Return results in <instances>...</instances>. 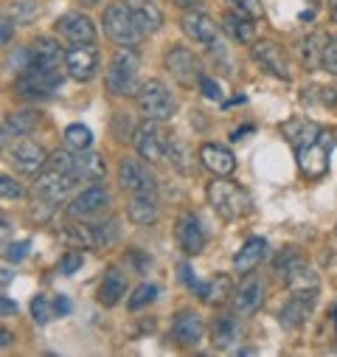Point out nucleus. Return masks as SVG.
<instances>
[{
  "instance_id": "32",
  "label": "nucleus",
  "mask_w": 337,
  "mask_h": 357,
  "mask_svg": "<svg viewBox=\"0 0 337 357\" xmlns=\"http://www.w3.org/2000/svg\"><path fill=\"white\" fill-rule=\"evenodd\" d=\"M62 239L73 248H96V231L93 225H84V222H68L62 228Z\"/></svg>"
},
{
  "instance_id": "18",
  "label": "nucleus",
  "mask_w": 337,
  "mask_h": 357,
  "mask_svg": "<svg viewBox=\"0 0 337 357\" xmlns=\"http://www.w3.org/2000/svg\"><path fill=\"white\" fill-rule=\"evenodd\" d=\"M45 163H48V152L34 141H20L12 149V166L20 174H40Z\"/></svg>"
},
{
  "instance_id": "45",
  "label": "nucleus",
  "mask_w": 337,
  "mask_h": 357,
  "mask_svg": "<svg viewBox=\"0 0 337 357\" xmlns=\"http://www.w3.org/2000/svg\"><path fill=\"white\" fill-rule=\"evenodd\" d=\"M26 250H29V239H20V242L9 245V250H6V259H9V261H20V259L26 256Z\"/></svg>"
},
{
  "instance_id": "52",
  "label": "nucleus",
  "mask_w": 337,
  "mask_h": 357,
  "mask_svg": "<svg viewBox=\"0 0 337 357\" xmlns=\"http://www.w3.org/2000/svg\"><path fill=\"white\" fill-rule=\"evenodd\" d=\"M329 15H331V20L337 23V0H331V6H329Z\"/></svg>"
},
{
  "instance_id": "23",
  "label": "nucleus",
  "mask_w": 337,
  "mask_h": 357,
  "mask_svg": "<svg viewBox=\"0 0 337 357\" xmlns=\"http://www.w3.org/2000/svg\"><path fill=\"white\" fill-rule=\"evenodd\" d=\"M127 293V276L118 271V267H107V273L102 276L99 284V301L104 307H116Z\"/></svg>"
},
{
  "instance_id": "5",
  "label": "nucleus",
  "mask_w": 337,
  "mask_h": 357,
  "mask_svg": "<svg viewBox=\"0 0 337 357\" xmlns=\"http://www.w3.org/2000/svg\"><path fill=\"white\" fill-rule=\"evenodd\" d=\"M135 102H138V110L143 113V119H149V121H168L178 110L172 93H168L166 84L157 79H146L138 84Z\"/></svg>"
},
{
  "instance_id": "35",
  "label": "nucleus",
  "mask_w": 337,
  "mask_h": 357,
  "mask_svg": "<svg viewBox=\"0 0 337 357\" xmlns=\"http://www.w3.org/2000/svg\"><path fill=\"white\" fill-rule=\"evenodd\" d=\"M168 163H172L178 172H183V174H189V152H186V146H183V141H172V149H168Z\"/></svg>"
},
{
  "instance_id": "24",
  "label": "nucleus",
  "mask_w": 337,
  "mask_h": 357,
  "mask_svg": "<svg viewBox=\"0 0 337 357\" xmlns=\"http://www.w3.org/2000/svg\"><path fill=\"white\" fill-rule=\"evenodd\" d=\"M180 26H183V31H186L194 43H203V45H214V43H217V26H214V20L205 17V15H200V12L186 15Z\"/></svg>"
},
{
  "instance_id": "47",
  "label": "nucleus",
  "mask_w": 337,
  "mask_h": 357,
  "mask_svg": "<svg viewBox=\"0 0 337 357\" xmlns=\"http://www.w3.org/2000/svg\"><path fill=\"white\" fill-rule=\"evenodd\" d=\"M178 271H180V279H183V284L194 290V287H197V279H194V271H191V267H189V264L183 261V264L178 267Z\"/></svg>"
},
{
  "instance_id": "34",
  "label": "nucleus",
  "mask_w": 337,
  "mask_h": 357,
  "mask_svg": "<svg viewBox=\"0 0 337 357\" xmlns=\"http://www.w3.org/2000/svg\"><path fill=\"white\" fill-rule=\"evenodd\" d=\"M65 144H68L70 149H76V152L91 149V144H93V132L84 127V124H70V127L65 130Z\"/></svg>"
},
{
  "instance_id": "27",
  "label": "nucleus",
  "mask_w": 337,
  "mask_h": 357,
  "mask_svg": "<svg viewBox=\"0 0 337 357\" xmlns=\"http://www.w3.org/2000/svg\"><path fill=\"white\" fill-rule=\"evenodd\" d=\"M127 217L135 225H152L157 220V200H155V195H130Z\"/></svg>"
},
{
  "instance_id": "2",
  "label": "nucleus",
  "mask_w": 337,
  "mask_h": 357,
  "mask_svg": "<svg viewBox=\"0 0 337 357\" xmlns=\"http://www.w3.org/2000/svg\"><path fill=\"white\" fill-rule=\"evenodd\" d=\"M138 70H141V56L130 48V45H121L110 65H107V73H104V84L113 96H135L138 91Z\"/></svg>"
},
{
  "instance_id": "9",
  "label": "nucleus",
  "mask_w": 337,
  "mask_h": 357,
  "mask_svg": "<svg viewBox=\"0 0 337 357\" xmlns=\"http://www.w3.org/2000/svg\"><path fill=\"white\" fill-rule=\"evenodd\" d=\"M166 68H168V73H172L183 87L200 84V79H203V65H200V59H197L189 48H180V45H175L172 51L166 54Z\"/></svg>"
},
{
  "instance_id": "16",
  "label": "nucleus",
  "mask_w": 337,
  "mask_h": 357,
  "mask_svg": "<svg viewBox=\"0 0 337 357\" xmlns=\"http://www.w3.org/2000/svg\"><path fill=\"white\" fill-rule=\"evenodd\" d=\"M230 301H233V312L236 315H253L262 307V301H265V282L256 279V276L244 279L236 287V293L230 296Z\"/></svg>"
},
{
  "instance_id": "29",
  "label": "nucleus",
  "mask_w": 337,
  "mask_h": 357,
  "mask_svg": "<svg viewBox=\"0 0 337 357\" xmlns=\"http://www.w3.org/2000/svg\"><path fill=\"white\" fill-rule=\"evenodd\" d=\"M132 15H135V23H138V29L143 31V34H155V31H160V26H163V15H160V9L152 3V0H132Z\"/></svg>"
},
{
  "instance_id": "25",
  "label": "nucleus",
  "mask_w": 337,
  "mask_h": 357,
  "mask_svg": "<svg viewBox=\"0 0 337 357\" xmlns=\"http://www.w3.org/2000/svg\"><path fill=\"white\" fill-rule=\"evenodd\" d=\"M239 324H236V312L233 315H217L211 324V343L217 349H233L239 343Z\"/></svg>"
},
{
  "instance_id": "17",
  "label": "nucleus",
  "mask_w": 337,
  "mask_h": 357,
  "mask_svg": "<svg viewBox=\"0 0 337 357\" xmlns=\"http://www.w3.org/2000/svg\"><path fill=\"white\" fill-rule=\"evenodd\" d=\"M253 59H256L267 73H273V76H279V79H284V82L292 76V73H290L287 54H284L276 43H267V40L256 43V45H253Z\"/></svg>"
},
{
  "instance_id": "36",
  "label": "nucleus",
  "mask_w": 337,
  "mask_h": 357,
  "mask_svg": "<svg viewBox=\"0 0 337 357\" xmlns=\"http://www.w3.org/2000/svg\"><path fill=\"white\" fill-rule=\"evenodd\" d=\"M93 231H96V248H110L118 239V222L116 220H110L104 225H93Z\"/></svg>"
},
{
  "instance_id": "48",
  "label": "nucleus",
  "mask_w": 337,
  "mask_h": 357,
  "mask_svg": "<svg viewBox=\"0 0 337 357\" xmlns=\"http://www.w3.org/2000/svg\"><path fill=\"white\" fill-rule=\"evenodd\" d=\"M54 312H56V315H68V312H70V304H68L65 296H56V301H54Z\"/></svg>"
},
{
  "instance_id": "31",
  "label": "nucleus",
  "mask_w": 337,
  "mask_h": 357,
  "mask_svg": "<svg viewBox=\"0 0 337 357\" xmlns=\"http://www.w3.org/2000/svg\"><path fill=\"white\" fill-rule=\"evenodd\" d=\"M326 34H312V37H306L304 43H301V62H304V68H309V70H315V68H323V48H326Z\"/></svg>"
},
{
  "instance_id": "12",
  "label": "nucleus",
  "mask_w": 337,
  "mask_h": 357,
  "mask_svg": "<svg viewBox=\"0 0 337 357\" xmlns=\"http://www.w3.org/2000/svg\"><path fill=\"white\" fill-rule=\"evenodd\" d=\"M76 183H79V181H76L73 174L59 172V169L51 166L48 172H40L37 183H34V195H37L42 203H56V200H62Z\"/></svg>"
},
{
  "instance_id": "26",
  "label": "nucleus",
  "mask_w": 337,
  "mask_h": 357,
  "mask_svg": "<svg viewBox=\"0 0 337 357\" xmlns=\"http://www.w3.org/2000/svg\"><path fill=\"white\" fill-rule=\"evenodd\" d=\"M65 62V54L62 48L56 45V40L51 37H37L31 45H29V65H62Z\"/></svg>"
},
{
  "instance_id": "10",
  "label": "nucleus",
  "mask_w": 337,
  "mask_h": 357,
  "mask_svg": "<svg viewBox=\"0 0 337 357\" xmlns=\"http://www.w3.org/2000/svg\"><path fill=\"white\" fill-rule=\"evenodd\" d=\"M110 208V192L104 186H91L84 189L70 206H68V214L73 220H96L102 217L104 211Z\"/></svg>"
},
{
  "instance_id": "33",
  "label": "nucleus",
  "mask_w": 337,
  "mask_h": 357,
  "mask_svg": "<svg viewBox=\"0 0 337 357\" xmlns=\"http://www.w3.org/2000/svg\"><path fill=\"white\" fill-rule=\"evenodd\" d=\"M40 124V113L37 110H17V113H12L9 119H6V127H9V132L12 135H29L34 127Z\"/></svg>"
},
{
  "instance_id": "44",
  "label": "nucleus",
  "mask_w": 337,
  "mask_h": 357,
  "mask_svg": "<svg viewBox=\"0 0 337 357\" xmlns=\"http://www.w3.org/2000/svg\"><path fill=\"white\" fill-rule=\"evenodd\" d=\"M12 37H15V20L12 17H0V45L12 43Z\"/></svg>"
},
{
  "instance_id": "39",
  "label": "nucleus",
  "mask_w": 337,
  "mask_h": 357,
  "mask_svg": "<svg viewBox=\"0 0 337 357\" xmlns=\"http://www.w3.org/2000/svg\"><path fill=\"white\" fill-rule=\"evenodd\" d=\"M155 296H157V287H155V284H141V287L132 293V298H130L127 304H130V310H141L143 304L155 301Z\"/></svg>"
},
{
  "instance_id": "20",
  "label": "nucleus",
  "mask_w": 337,
  "mask_h": 357,
  "mask_svg": "<svg viewBox=\"0 0 337 357\" xmlns=\"http://www.w3.org/2000/svg\"><path fill=\"white\" fill-rule=\"evenodd\" d=\"M200 160L208 172H214L217 177H228L233 169H236V158L230 149L219 146V144H203L200 149Z\"/></svg>"
},
{
  "instance_id": "19",
  "label": "nucleus",
  "mask_w": 337,
  "mask_h": 357,
  "mask_svg": "<svg viewBox=\"0 0 337 357\" xmlns=\"http://www.w3.org/2000/svg\"><path fill=\"white\" fill-rule=\"evenodd\" d=\"M203 335H205V324H203V318L197 312L183 310V312L175 315V321H172V337L180 346H186V349L189 346H197L203 340Z\"/></svg>"
},
{
  "instance_id": "15",
  "label": "nucleus",
  "mask_w": 337,
  "mask_h": 357,
  "mask_svg": "<svg viewBox=\"0 0 337 357\" xmlns=\"http://www.w3.org/2000/svg\"><path fill=\"white\" fill-rule=\"evenodd\" d=\"M175 234H178V242L183 248V253L189 256H197L205 250V231H203V222L197 214L191 211H183L178 217V225H175Z\"/></svg>"
},
{
  "instance_id": "49",
  "label": "nucleus",
  "mask_w": 337,
  "mask_h": 357,
  "mask_svg": "<svg viewBox=\"0 0 337 357\" xmlns=\"http://www.w3.org/2000/svg\"><path fill=\"white\" fill-rule=\"evenodd\" d=\"M12 312H17V304L9 298H0V315H12Z\"/></svg>"
},
{
  "instance_id": "50",
  "label": "nucleus",
  "mask_w": 337,
  "mask_h": 357,
  "mask_svg": "<svg viewBox=\"0 0 337 357\" xmlns=\"http://www.w3.org/2000/svg\"><path fill=\"white\" fill-rule=\"evenodd\" d=\"M175 6H180V9H200L203 6V0H172Z\"/></svg>"
},
{
  "instance_id": "38",
  "label": "nucleus",
  "mask_w": 337,
  "mask_h": 357,
  "mask_svg": "<svg viewBox=\"0 0 337 357\" xmlns=\"http://www.w3.org/2000/svg\"><path fill=\"white\" fill-rule=\"evenodd\" d=\"M31 315H34V321H37L40 326H45V324L54 318V304H51L48 298L37 296V298L31 301Z\"/></svg>"
},
{
  "instance_id": "4",
  "label": "nucleus",
  "mask_w": 337,
  "mask_h": 357,
  "mask_svg": "<svg viewBox=\"0 0 337 357\" xmlns=\"http://www.w3.org/2000/svg\"><path fill=\"white\" fill-rule=\"evenodd\" d=\"M62 84L59 65H29L15 79V93L20 99H48Z\"/></svg>"
},
{
  "instance_id": "22",
  "label": "nucleus",
  "mask_w": 337,
  "mask_h": 357,
  "mask_svg": "<svg viewBox=\"0 0 337 357\" xmlns=\"http://www.w3.org/2000/svg\"><path fill=\"white\" fill-rule=\"evenodd\" d=\"M267 256V242L262 236H253L242 245V250H236L233 256V267H236V273H253L256 267L265 261Z\"/></svg>"
},
{
  "instance_id": "21",
  "label": "nucleus",
  "mask_w": 337,
  "mask_h": 357,
  "mask_svg": "<svg viewBox=\"0 0 337 357\" xmlns=\"http://www.w3.org/2000/svg\"><path fill=\"white\" fill-rule=\"evenodd\" d=\"M194 293L200 296V301H203V304L219 307V304H225V301L233 296V282H230V276H228V273H214L205 284H197V287H194Z\"/></svg>"
},
{
  "instance_id": "53",
  "label": "nucleus",
  "mask_w": 337,
  "mask_h": 357,
  "mask_svg": "<svg viewBox=\"0 0 337 357\" xmlns=\"http://www.w3.org/2000/svg\"><path fill=\"white\" fill-rule=\"evenodd\" d=\"M3 144H6V127L0 124V146H3Z\"/></svg>"
},
{
  "instance_id": "30",
  "label": "nucleus",
  "mask_w": 337,
  "mask_h": 357,
  "mask_svg": "<svg viewBox=\"0 0 337 357\" xmlns=\"http://www.w3.org/2000/svg\"><path fill=\"white\" fill-rule=\"evenodd\" d=\"M222 26H225V31L236 40V43H253V37H256V26H253V20L250 17H244V15H225L222 17Z\"/></svg>"
},
{
  "instance_id": "7",
  "label": "nucleus",
  "mask_w": 337,
  "mask_h": 357,
  "mask_svg": "<svg viewBox=\"0 0 337 357\" xmlns=\"http://www.w3.org/2000/svg\"><path fill=\"white\" fill-rule=\"evenodd\" d=\"M104 34L116 43V45H138L141 43V37H143V31L138 29V23H135V15H132V9L127 6V3H113V6H107V12H104Z\"/></svg>"
},
{
  "instance_id": "41",
  "label": "nucleus",
  "mask_w": 337,
  "mask_h": 357,
  "mask_svg": "<svg viewBox=\"0 0 337 357\" xmlns=\"http://www.w3.org/2000/svg\"><path fill=\"white\" fill-rule=\"evenodd\" d=\"M81 264H84L81 253H79V250H68V253L59 259V273L73 276V273H79V267H81Z\"/></svg>"
},
{
  "instance_id": "1",
  "label": "nucleus",
  "mask_w": 337,
  "mask_h": 357,
  "mask_svg": "<svg viewBox=\"0 0 337 357\" xmlns=\"http://www.w3.org/2000/svg\"><path fill=\"white\" fill-rule=\"evenodd\" d=\"M337 144V132L334 130H318V135L306 144H301L295 149V158H298V169L304 177L309 181H320V177L329 172V158H331V149Z\"/></svg>"
},
{
  "instance_id": "43",
  "label": "nucleus",
  "mask_w": 337,
  "mask_h": 357,
  "mask_svg": "<svg viewBox=\"0 0 337 357\" xmlns=\"http://www.w3.org/2000/svg\"><path fill=\"white\" fill-rule=\"evenodd\" d=\"M23 195V189L12 181V177H6V174H0V197H6V200H17Z\"/></svg>"
},
{
  "instance_id": "14",
  "label": "nucleus",
  "mask_w": 337,
  "mask_h": 357,
  "mask_svg": "<svg viewBox=\"0 0 337 357\" xmlns=\"http://www.w3.org/2000/svg\"><path fill=\"white\" fill-rule=\"evenodd\" d=\"M56 34L65 37L70 45H84V43H93L96 40V26L88 15L81 12H68L56 20Z\"/></svg>"
},
{
  "instance_id": "8",
  "label": "nucleus",
  "mask_w": 337,
  "mask_h": 357,
  "mask_svg": "<svg viewBox=\"0 0 337 357\" xmlns=\"http://www.w3.org/2000/svg\"><path fill=\"white\" fill-rule=\"evenodd\" d=\"M118 186L127 195H155V177L146 169V163L135 158H124L118 166Z\"/></svg>"
},
{
  "instance_id": "13",
  "label": "nucleus",
  "mask_w": 337,
  "mask_h": 357,
  "mask_svg": "<svg viewBox=\"0 0 337 357\" xmlns=\"http://www.w3.org/2000/svg\"><path fill=\"white\" fill-rule=\"evenodd\" d=\"M315 301H318V290H298V293H292L290 301H287V304L281 307V312H279L281 326H287V329L304 326V324L312 318Z\"/></svg>"
},
{
  "instance_id": "6",
  "label": "nucleus",
  "mask_w": 337,
  "mask_h": 357,
  "mask_svg": "<svg viewBox=\"0 0 337 357\" xmlns=\"http://www.w3.org/2000/svg\"><path fill=\"white\" fill-rule=\"evenodd\" d=\"M132 141H135L138 155H141L146 163H163V160H168V149H172L175 135L163 127V121H149V119H146V121L135 130Z\"/></svg>"
},
{
  "instance_id": "40",
  "label": "nucleus",
  "mask_w": 337,
  "mask_h": 357,
  "mask_svg": "<svg viewBox=\"0 0 337 357\" xmlns=\"http://www.w3.org/2000/svg\"><path fill=\"white\" fill-rule=\"evenodd\" d=\"M37 17V6L31 3V0H17V3L12 6V20L15 23H29Z\"/></svg>"
},
{
  "instance_id": "46",
  "label": "nucleus",
  "mask_w": 337,
  "mask_h": 357,
  "mask_svg": "<svg viewBox=\"0 0 337 357\" xmlns=\"http://www.w3.org/2000/svg\"><path fill=\"white\" fill-rule=\"evenodd\" d=\"M200 87H203V96H205V99H219V87H217V82H211L205 73H203V79H200Z\"/></svg>"
},
{
  "instance_id": "11",
  "label": "nucleus",
  "mask_w": 337,
  "mask_h": 357,
  "mask_svg": "<svg viewBox=\"0 0 337 357\" xmlns=\"http://www.w3.org/2000/svg\"><path fill=\"white\" fill-rule=\"evenodd\" d=\"M65 70L76 79V82H88L96 76L99 70V54L93 48V43H84V45H73L65 51Z\"/></svg>"
},
{
  "instance_id": "54",
  "label": "nucleus",
  "mask_w": 337,
  "mask_h": 357,
  "mask_svg": "<svg viewBox=\"0 0 337 357\" xmlns=\"http://www.w3.org/2000/svg\"><path fill=\"white\" fill-rule=\"evenodd\" d=\"M334 324H337V310H334Z\"/></svg>"
},
{
  "instance_id": "3",
  "label": "nucleus",
  "mask_w": 337,
  "mask_h": 357,
  "mask_svg": "<svg viewBox=\"0 0 337 357\" xmlns=\"http://www.w3.org/2000/svg\"><path fill=\"white\" fill-rule=\"evenodd\" d=\"M205 195H208L211 208H214L222 220H242L244 214L253 211V200H250V195H247L239 183L228 181V177H219V181L208 183Z\"/></svg>"
},
{
  "instance_id": "37",
  "label": "nucleus",
  "mask_w": 337,
  "mask_h": 357,
  "mask_svg": "<svg viewBox=\"0 0 337 357\" xmlns=\"http://www.w3.org/2000/svg\"><path fill=\"white\" fill-rule=\"evenodd\" d=\"M228 3H233L236 12L244 15V17H250V20H262V17H265L262 0H228Z\"/></svg>"
},
{
  "instance_id": "51",
  "label": "nucleus",
  "mask_w": 337,
  "mask_h": 357,
  "mask_svg": "<svg viewBox=\"0 0 337 357\" xmlns=\"http://www.w3.org/2000/svg\"><path fill=\"white\" fill-rule=\"evenodd\" d=\"M15 337H12V332L9 329H3V326H0V346H9Z\"/></svg>"
},
{
  "instance_id": "28",
  "label": "nucleus",
  "mask_w": 337,
  "mask_h": 357,
  "mask_svg": "<svg viewBox=\"0 0 337 357\" xmlns=\"http://www.w3.org/2000/svg\"><path fill=\"white\" fill-rule=\"evenodd\" d=\"M73 177L76 181H102L104 177V158L93 152H76L73 160Z\"/></svg>"
},
{
  "instance_id": "42",
  "label": "nucleus",
  "mask_w": 337,
  "mask_h": 357,
  "mask_svg": "<svg viewBox=\"0 0 337 357\" xmlns=\"http://www.w3.org/2000/svg\"><path fill=\"white\" fill-rule=\"evenodd\" d=\"M323 68L337 76V37H329L326 40V48H323Z\"/></svg>"
}]
</instances>
